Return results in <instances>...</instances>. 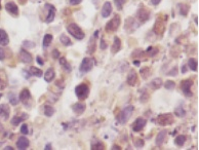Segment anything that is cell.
<instances>
[{"label":"cell","mask_w":199,"mask_h":150,"mask_svg":"<svg viewBox=\"0 0 199 150\" xmlns=\"http://www.w3.org/2000/svg\"><path fill=\"white\" fill-rule=\"evenodd\" d=\"M67 31H68V33H70V34L77 40H82L85 36L83 31L81 30V28H80L77 24H75V23H72V24L68 25Z\"/></svg>","instance_id":"6da1fadb"},{"label":"cell","mask_w":199,"mask_h":150,"mask_svg":"<svg viewBox=\"0 0 199 150\" xmlns=\"http://www.w3.org/2000/svg\"><path fill=\"white\" fill-rule=\"evenodd\" d=\"M94 65H95L94 59H92V58H89V57H87V58H84L83 60H82L81 64H80L79 72H80V73H81L82 75H83V74H86L87 72H89L92 68H94Z\"/></svg>","instance_id":"7a4b0ae2"},{"label":"cell","mask_w":199,"mask_h":150,"mask_svg":"<svg viewBox=\"0 0 199 150\" xmlns=\"http://www.w3.org/2000/svg\"><path fill=\"white\" fill-rule=\"evenodd\" d=\"M75 95L77 96L79 100L83 101L88 97L89 95V87L85 83H81L75 87Z\"/></svg>","instance_id":"3957f363"},{"label":"cell","mask_w":199,"mask_h":150,"mask_svg":"<svg viewBox=\"0 0 199 150\" xmlns=\"http://www.w3.org/2000/svg\"><path fill=\"white\" fill-rule=\"evenodd\" d=\"M120 23H121L120 15H115L114 17L107 23V25H106V31H107V32H110V33L115 32V31H117V29L119 28Z\"/></svg>","instance_id":"277c9868"},{"label":"cell","mask_w":199,"mask_h":150,"mask_svg":"<svg viewBox=\"0 0 199 150\" xmlns=\"http://www.w3.org/2000/svg\"><path fill=\"white\" fill-rule=\"evenodd\" d=\"M136 17L140 23H145L150 19V11L147 7H145L143 4L140 5L138 11H136Z\"/></svg>","instance_id":"5b68a950"},{"label":"cell","mask_w":199,"mask_h":150,"mask_svg":"<svg viewBox=\"0 0 199 150\" xmlns=\"http://www.w3.org/2000/svg\"><path fill=\"white\" fill-rule=\"evenodd\" d=\"M133 111V105H128L126 106L124 109L122 110V112L120 113L119 115V121L121 125H125L126 122L128 121V119L130 118V115Z\"/></svg>","instance_id":"8992f818"},{"label":"cell","mask_w":199,"mask_h":150,"mask_svg":"<svg viewBox=\"0 0 199 150\" xmlns=\"http://www.w3.org/2000/svg\"><path fill=\"white\" fill-rule=\"evenodd\" d=\"M193 85L192 79H185L181 82V89L186 97H192V92H191V86Z\"/></svg>","instance_id":"52a82bcc"},{"label":"cell","mask_w":199,"mask_h":150,"mask_svg":"<svg viewBox=\"0 0 199 150\" xmlns=\"http://www.w3.org/2000/svg\"><path fill=\"white\" fill-rule=\"evenodd\" d=\"M157 122H158L160 126L172 125V123L174 122L172 114H170V113H167V114H160L158 116V118H157Z\"/></svg>","instance_id":"ba28073f"},{"label":"cell","mask_w":199,"mask_h":150,"mask_svg":"<svg viewBox=\"0 0 199 150\" xmlns=\"http://www.w3.org/2000/svg\"><path fill=\"white\" fill-rule=\"evenodd\" d=\"M45 7L48 9V14H47V15H46L45 23H47V24H50V23H51L53 20H55L56 9V7L53 6V4H50V3H46V4H45Z\"/></svg>","instance_id":"9c48e42d"},{"label":"cell","mask_w":199,"mask_h":150,"mask_svg":"<svg viewBox=\"0 0 199 150\" xmlns=\"http://www.w3.org/2000/svg\"><path fill=\"white\" fill-rule=\"evenodd\" d=\"M20 101L21 102H23L24 104L27 106L28 108H30V104L28 102H31V94H30V92H29V90H27V89H24L22 90V93L20 94Z\"/></svg>","instance_id":"30bf717a"},{"label":"cell","mask_w":199,"mask_h":150,"mask_svg":"<svg viewBox=\"0 0 199 150\" xmlns=\"http://www.w3.org/2000/svg\"><path fill=\"white\" fill-rule=\"evenodd\" d=\"M146 123H147V120L145 119V118H143V117L136 118V119L134 120V122L133 123V131L136 132V133L140 131H142L145 128Z\"/></svg>","instance_id":"8fae6325"},{"label":"cell","mask_w":199,"mask_h":150,"mask_svg":"<svg viewBox=\"0 0 199 150\" xmlns=\"http://www.w3.org/2000/svg\"><path fill=\"white\" fill-rule=\"evenodd\" d=\"M20 60L23 62V63L25 64H28V63H31L33 60L32 58V55L29 53V51H27L26 50H24V48H22V50L20 51Z\"/></svg>","instance_id":"7c38bea8"},{"label":"cell","mask_w":199,"mask_h":150,"mask_svg":"<svg viewBox=\"0 0 199 150\" xmlns=\"http://www.w3.org/2000/svg\"><path fill=\"white\" fill-rule=\"evenodd\" d=\"M29 145H30V142L25 136H22V137H20V138L18 139V141H17L18 149H20V150L27 149L28 147H29Z\"/></svg>","instance_id":"4fadbf2b"},{"label":"cell","mask_w":199,"mask_h":150,"mask_svg":"<svg viewBox=\"0 0 199 150\" xmlns=\"http://www.w3.org/2000/svg\"><path fill=\"white\" fill-rule=\"evenodd\" d=\"M111 12H112V4H111L109 1L105 2L102 7V12H101V14H102V17L108 18L111 15Z\"/></svg>","instance_id":"5bb4252c"},{"label":"cell","mask_w":199,"mask_h":150,"mask_svg":"<svg viewBox=\"0 0 199 150\" xmlns=\"http://www.w3.org/2000/svg\"><path fill=\"white\" fill-rule=\"evenodd\" d=\"M136 81H138V74L134 70H130L127 75V83L131 86H134L136 84Z\"/></svg>","instance_id":"9a60e30c"},{"label":"cell","mask_w":199,"mask_h":150,"mask_svg":"<svg viewBox=\"0 0 199 150\" xmlns=\"http://www.w3.org/2000/svg\"><path fill=\"white\" fill-rule=\"evenodd\" d=\"M85 108H86V106H85L84 103L78 102V103H75L73 105V107H72V109H73V111L77 115H80L85 111Z\"/></svg>","instance_id":"2e32d148"},{"label":"cell","mask_w":199,"mask_h":150,"mask_svg":"<svg viewBox=\"0 0 199 150\" xmlns=\"http://www.w3.org/2000/svg\"><path fill=\"white\" fill-rule=\"evenodd\" d=\"M5 8H6V10L9 12L10 15H19V8H18L17 4L14 3V2H8V3H6V5H5Z\"/></svg>","instance_id":"e0dca14e"},{"label":"cell","mask_w":199,"mask_h":150,"mask_svg":"<svg viewBox=\"0 0 199 150\" xmlns=\"http://www.w3.org/2000/svg\"><path fill=\"white\" fill-rule=\"evenodd\" d=\"M120 48H121V40L119 37L115 36L112 47H111V51H112V54H117L120 51Z\"/></svg>","instance_id":"ac0fdd59"},{"label":"cell","mask_w":199,"mask_h":150,"mask_svg":"<svg viewBox=\"0 0 199 150\" xmlns=\"http://www.w3.org/2000/svg\"><path fill=\"white\" fill-rule=\"evenodd\" d=\"M166 135H167V132L166 131L159 132V134L156 137V140H155V144H156L157 146H161L162 144H163L165 138H166Z\"/></svg>","instance_id":"d6986e66"},{"label":"cell","mask_w":199,"mask_h":150,"mask_svg":"<svg viewBox=\"0 0 199 150\" xmlns=\"http://www.w3.org/2000/svg\"><path fill=\"white\" fill-rule=\"evenodd\" d=\"M43 75H44V80H45L46 82H51L53 79H55V77H56L55 70H53V68L47 69L46 72Z\"/></svg>","instance_id":"ffe728a7"},{"label":"cell","mask_w":199,"mask_h":150,"mask_svg":"<svg viewBox=\"0 0 199 150\" xmlns=\"http://www.w3.org/2000/svg\"><path fill=\"white\" fill-rule=\"evenodd\" d=\"M9 42V38H8V35L7 33L5 32L4 30L0 29V45H7Z\"/></svg>","instance_id":"44dd1931"},{"label":"cell","mask_w":199,"mask_h":150,"mask_svg":"<svg viewBox=\"0 0 199 150\" xmlns=\"http://www.w3.org/2000/svg\"><path fill=\"white\" fill-rule=\"evenodd\" d=\"M22 115L23 116H14V117L11 119V121H10L11 125L17 126H19L23 120H25V119H27L28 118V114H22Z\"/></svg>","instance_id":"7402d4cb"},{"label":"cell","mask_w":199,"mask_h":150,"mask_svg":"<svg viewBox=\"0 0 199 150\" xmlns=\"http://www.w3.org/2000/svg\"><path fill=\"white\" fill-rule=\"evenodd\" d=\"M9 107L5 104L0 105V116H3L4 119H6L9 115Z\"/></svg>","instance_id":"603a6c76"},{"label":"cell","mask_w":199,"mask_h":150,"mask_svg":"<svg viewBox=\"0 0 199 150\" xmlns=\"http://www.w3.org/2000/svg\"><path fill=\"white\" fill-rule=\"evenodd\" d=\"M91 149L92 150H103V149H105V146L101 141L94 140L91 142Z\"/></svg>","instance_id":"cb8c5ba5"},{"label":"cell","mask_w":199,"mask_h":150,"mask_svg":"<svg viewBox=\"0 0 199 150\" xmlns=\"http://www.w3.org/2000/svg\"><path fill=\"white\" fill-rule=\"evenodd\" d=\"M150 85H151V87L153 90H158L159 87H161V85H162L161 78H155V79H153L151 83H150Z\"/></svg>","instance_id":"d4e9b609"},{"label":"cell","mask_w":199,"mask_h":150,"mask_svg":"<svg viewBox=\"0 0 199 150\" xmlns=\"http://www.w3.org/2000/svg\"><path fill=\"white\" fill-rule=\"evenodd\" d=\"M60 41L62 42V44H64V45H66V46L72 45V41H71V39H70V38H69L66 34H62V35H61Z\"/></svg>","instance_id":"484cf974"},{"label":"cell","mask_w":199,"mask_h":150,"mask_svg":"<svg viewBox=\"0 0 199 150\" xmlns=\"http://www.w3.org/2000/svg\"><path fill=\"white\" fill-rule=\"evenodd\" d=\"M44 114L46 116H48V117L53 116V114H55V108L50 105H45L44 106Z\"/></svg>","instance_id":"4316f807"},{"label":"cell","mask_w":199,"mask_h":150,"mask_svg":"<svg viewBox=\"0 0 199 150\" xmlns=\"http://www.w3.org/2000/svg\"><path fill=\"white\" fill-rule=\"evenodd\" d=\"M186 136H184V135H180V136H178L177 138H175V145H178V146H183L185 144V142H186Z\"/></svg>","instance_id":"83f0119b"},{"label":"cell","mask_w":199,"mask_h":150,"mask_svg":"<svg viewBox=\"0 0 199 150\" xmlns=\"http://www.w3.org/2000/svg\"><path fill=\"white\" fill-rule=\"evenodd\" d=\"M30 73H31V75H34V76H37V77H41L43 75L42 70H41V69L36 68V67H31Z\"/></svg>","instance_id":"f1b7e54d"},{"label":"cell","mask_w":199,"mask_h":150,"mask_svg":"<svg viewBox=\"0 0 199 150\" xmlns=\"http://www.w3.org/2000/svg\"><path fill=\"white\" fill-rule=\"evenodd\" d=\"M8 100H9V102L11 105H18L20 102V98L17 97V95L12 94V93L8 95Z\"/></svg>","instance_id":"f546056e"},{"label":"cell","mask_w":199,"mask_h":150,"mask_svg":"<svg viewBox=\"0 0 199 150\" xmlns=\"http://www.w3.org/2000/svg\"><path fill=\"white\" fill-rule=\"evenodd\" d=\"M188 67H189L192 71H196L197 70V61L193 58L189 59V61H188Z\"/></svg>","instance_id":"4dcf8cb0"},{"label":"cell","mask_w":199,"mask_h":150,"mask_svg":"<svg viewBox=\"0 0 199 150\" xmlns=\"http://www.w3.org/2000/svg\"><path fill=\"white\" fill-rule=\"evenodd\" d=\"M60 64L62 66H63V68L65 69L67 72H71V66L69 65V63L66 61L65 58H60Z\"/></svg>","instance_id":"1f68e13d"},{"label":"cell","mask_w":199,"mask_h":150,"mask_svg":"<svg viewBox=\"0 0 199 150\" xmlns=\"http://www.w3.org/2000/svg\"><path fill=\"white\" fill-rule=\"evenodd\" d=\"M51 41H53V35L51 34H46L43 38V46L44 47H47V46L50 45Z\"/></svg>","instance_id":"d6a6232c"},{"label":"cell","mask_w":199,"mask_h":150,"mask_svg":"<svg viewBox=\"0 0 199 150\" xmlns=\"http://www.w3.org/2000/svg\"><path fill=\"white\" fill-rule=\"evenodd\" d=\"M178 6L180 7V14L182 15H187L188 14V10H189V6L187 4H184V3H181L179 4Z\"/></svg>","instance_id":"836d02e7"},{"label":"cell","mask_w":199,"mask_h":150,"mask_svg":"<svg viewBox=\"0 0 199 150\" xmlns=\"http://www.w3.org/2000/svg\"><path fill=\"white\" fill-rule=\"evenodd\" d=\"M95 36L94 37L91 38V40H89L90 42H89V44H88V51H87V53L88 54H92V53H95Z\"/></svg>","instance_id":"e575fe53"},{"label":"cell","mask_w":199,"mask_h":150,"mask_svg":"<svg viewBox=\"0 0 199 150\" xmlns=\"http://www.w3.org/2000/svg\"><path fill=\"white\" fill-rule=\"evenodd\" d=\"M175 115L180 116V117H184V116L186 115V111L183 109V107L177 108V109H175Z\"/></svg>","instance_id":"d590c367"},{"label":"cell","mask_w":199,"mask_h":150,"mask_svg":"<svg viewBox=\"0 0 199 150\" xmlns=\"http://www.w3.org/2000/svg\"><path fill=\"white\" fill-rule=\"evenodd\" d=\"M115 2V6L118 10H121L123 7V4L125 3V0H114Z\"/></svg>","instance_id":"8d00e7d4"},{"label":"cell","mask_w":199,"mask_h":150,"mask_svg":"<svg viewBox=\"0 0 199 150\" xmlns=\"http://www.w3.org/2000/svg\"><path fill=\"white\" fill-rule=\"evenodd\" d=\"M175 86V83L174 81H172V80H167V81L164 83V87L166 90H172Z\"/></svg>","instance_id":"74e56055"},{"label":"cell","mask_w":199,"mask_h":150,"mask_svg":"<svg viewBox=\"0 0 199 150\" xmlns=\"http://www.w3.org/2000/svg\"><path fill=\"white\" fill-rule=\"evenodd\" d=\"M134 146L138 147V148H141V147L144 146V141L142 140V139H136V140H134L133 142Z\"/></svg>","instance_id":"f35d334b"},{"label":"cell","mask_w":199,"mask_h":150,"mask_svg":"<svg viewBox=\"0 0 199 150\" xmlns=\"http://www.w3.org/2000/svg\"><path fill=\"white\" fill-rule=\"evenodd\" d=\"M21 133L23 134V135H27L28 133H29V129H28V126L24 123V125L22 126V128H21Z\"/></svg>","instance_id":"ab89813d"},{"label":"cell","mask_w":199,"mask_h":150,"mask_svg":"<svg viewBox=\"0 0 199 150\" xmlns=\"http://www.w3.org/2000/svg\"><path fill=\"white\" fill-rule=\"evenodd\" d=\"M100 47H101V50H106V48H107V44H106V42H105L104 39H101V41H100Z\"/></svg>","instance_id":"60d3db41"},{"label":"cell","mask_w":199,"mask_h":150,"mask_svg":"<svg viewBox=\"0 0 199 150\" xmlns=\"http://www.w3.org/2000/svg\"><path fill=\"white\" fill-rule=\"evenodd\" d=\"M82 2V0H70V4L71 5H78Z\"/></svg>","instance_id":"b9f144b4"},{"label":"cell","mask_w":199,"mask_h":150,"mask_svg":"<svg viewBox=\"0 0 199 150\" xmlns=\"http://www.w3.org/2000/svg\"><path fill=\"white\" fill-rule=\"evenodd\" d=\"M4 58H5V53H4V51L0 47V61L4 60Z\"/></svg>","instance_id":"7bdbcfd3"},{"label":"cell","mask_w":199,"mask_h":150,"mask_svg":"<svg viewBox=\"0 0 199 150\" xmlns=\"http://www.w3.org/2000/svg\"><path fill=\"white\" fill-rule=\"evenodd\" d=\"M53 57L55 59H58L59 57H60V53L58 51V50H53Z\"/></svg>","instance_id":"ee69618b"},{"label":"cell","mask_w":199,"mask_h":150,"mask_svg":"<svg viewBox=\"0 0 199 150\" xmlns=\"http://www.w3.org/2000/svg\"><path fill=\"white\" fill-rule=\"evenodd\" d=\"M177 74H178V70H177V68H175V69H174V71L172 70V71H170L167 75H170V76H175V75H177Z\"/></svg>","instance_id":"f6af8a7d"},{"label":"cell","mask_w":199,"mask_h":150,"mask_svg":"<svg viewBox=\"0 0 199 150\" xmlns=\"http://www.w3.org/2000/svg\"><path fill=\"white\" fill-rule=\"evenodd\" d=\"M36 60H37V63L39 64V65H41V66L44 64V62H43V60L41 59V57H37V58H36Z\"/></svg>","instance_id":"bcb514c9"},{"label":"cell","mask_w":199,"mask_h":150,"mask_svg":"<svg viewBox=\"0 0 199 150\" xmlns=\"http://www.w3.org/2000/svg\"><path fill=\"white\" fill-rule=\"evenodd\" d=\"M160 2H161V0H151V3L153 5H158Z\"/></svg>","instance_id":"7dc6e473"},{"label":"cell","mask_w":199,"mask_h":150,"mask_svg":"<svg viewBox=\"0 0 199 150\" xmlns=\"http://www.w3.org/2000/svg\"><path fill=\"white\" fill-rule=\"evenodd\" d=\"M45 150H48V149H51V145L50 144H47V145L45 146V148H44Z\"/></svg>","instance_id":"c3c4849f"},{"label":"cell","mask_w":199,"mask_h":150,"mask_svg":"<svg viewBox=\"0 0 199 150\" xmlns=\"http://www.w3.org/2000/svg\"><path fill=\"white\" fill-rule=\"evenodd\" d=\"M19 1H20L21 4H25L26 2H27V0H19Z\"/></svg>","instance_id":"681fc988"},{"label":"cell","mask_w":199,"mask_h":150,"mask_svg":"<svg viewBox=\"0 0 199 150\" xmlns=\"http://www.w3.org/2000/svg\"><path fill=\"white\" fill-rule=\"evenodd\" d=\"M133 64H134V65H140V64H141V62H140V61H134Z\"/></svg>","instance_id":"f907efd6"},{"label":"cell","mask_w":199,"mask_h":150,"mask_svg":"<svg viewBox=\"0 0 199 150\" xmlns=\"http://www.w3.org/2000/svg\"><path fill=\"white\" fill-rule=\"evenodd\" d=\"M187 71V69H186V66H183V69H182V72L183 73H185V72Z\"/></svg>","instance_id":"816d5d0a"},{"label":"cell","mask_w":199,"mask_h":150,"mask_svg":"<svg viewBox=\"0 0 199 150\" xmlns=\"http://www.w3.org/2000/svg\"><path fill=\"white\" fill-rule=\"evenodd\" d=\"M3 130H4L3 126H2V125L0 123V133H2V132H3Z\"/></svg>","instance_id":"f5cc1de1"},{"label":"cell","mask_w":199,"mask_h":150,"mask_svg":"<svg viewBox=\"0 0 199 150\" xmlns=\"http://www.w3.org/2000/svg\"><path fill=\"white\" fill-rule=\"evenodd\" d=\"M112 149H121V148H120L119 146H117V145L115 146V145H114V146H113V148H112Z\"/></svg>","instance_id":"db71d44e"},{"label":"cell","mask_w":199,"mask_h":150,"mask_svg":"<svg viewBox=\"0 0 199 150\" xmlns=\"http://www.w3.org/2000/svg\"><path fill=\"white\" fill-rule=\"evenodd\" d=\"M4 149H6V150H7V149H9V150H12V149H14V148H12V147H10V146H7V147H5Z\"/></svg>","instance_id":"11a10c76"},{"label":"cell","mask_w":199,"mask_h":150,"mask_svg":"<svg viewBox=\"0 0 199 150\" xmlns=\"http://www.w3.org/2000/svg\"><path fill=\"white\" fill-rule=\"evenodd\" d=\"M195 22H196V24L198 25V19H197V18H196V19H195Z\"/></svg>","instance_id":"9f6ffc18"},{"label":"cell","mask_w":199,"mask_h":150,"mask_svg":"<svg viewBox=\"0 0 199 150\" xmlns=\"http://www.w3.org/2000/svg\"><path fill=\"white\" fill-rule=\"evenodd\" d=\"M0 9H1V2H0Z\"/></svg>","instance_id":"6f0895ef"},{"label":"cell","mask_w":199,"mask_h":150,"mask_svg":"<svg viewBox=\"0 0 199 150\" xmlns=\"http://www.w3.org/2000/svg\"><path fill=\"white\" fill-rule=\"evenodd\" d=\"M1 97H2V95H1V94H0V98H1Z\"/></svg>","instance_id":"680465c9"},{"label":"cell","mask_w":199,"mask_h":150,"mask_svg":"<svg viewBox=\"0 0 199 150\" xmlns=\"http://www.w3.org/2000/svg\"><path fill=\"white\" fill-rule=\"evenodd\" d=\"M0 82H1V79H0Z\"/></svg>","instance_id":"91938a15"}]
</instances>
